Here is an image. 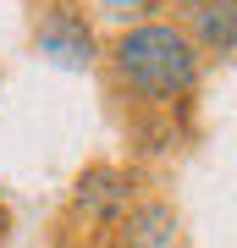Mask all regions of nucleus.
Wrapping results in <instances>:
<instances>
[{"label": "nucleus", "instance_id": "1", "mask_svg": "<svg viewBox=\"0 0 237 248\" xmlns=\"http://www.w3.org/2000/svg\"><path fill=\"white\" fill-rule=\"evenodd\" d=\"M111 61H116V78H122L138 99H149V105H166V99L188 94L193 78H199L193 39H188L182 28H171V22H138V28H127V33L116 39Z\"/></svg>", "mask_w": 237, "mask_h": 248}, {"label": "nucleus", "instance_id": "2", "mask_svg": "<svg viewBox=\"0 0 237 248\" xmlns=\"http://www.w3.org/2000/svg\"><path fill=\"white\" fill-rule=\"evenodd\" d=\"M39 50L50 55L55 66H88L94 61V28H88L78 11L55 6L50 17L39 22Z\"/></svg>", "mask_w": 237, "mask_h": 248}, {"label": "nucleus", "instance_id": "3", "mask_svg": "<svg viewBox=\"0 0 237 248\" xmlns=\"http://www.w3.org/2000/svg\"><path fill=\"white\" fill-rule=\"evenodd\" d=\"M127 204H132V177L127 171H111V166H94V171H83V182H78V210L88 215V221H122L127 215Z\"/></svg>", "mask_w": 237, "mask_h": 248}, {"label": "nucleus", "instance_id": "4", "mask_svg": "<svg viewBox=\"0 0 237 248\" xmlns=\"http://www.w3.org/2000/svg\"><path fill=\"white\" fill-rule=\"evenodd\" d=\"M188 39H199L204 50H237V0H204Z\"/></svg>", "mask_w": 237, "mask_h": 248}, {"label": "nucleus", "instance_id": "5", "mask_svg": "<svg viewBox=\"0 0 237 248\" xmlns=\"http://www.w3.org/2000/svg\"><path fill=\"white\" fill-rule=\"evenodd\" d=\"M176 237V215L166 204H143V210L127 215V243L132 248H166Z\"/></svg>", "mask_w": 237, "mask_h": 248}, {"label": "nucleus", "instance_id": "6", "mask_svg": "<svg viewBox=\"0 0 237 248\" xmlns=\"http://www.w3.org/2000/svg\"><path fill=\"white\" fill-rule=\"evenodd\" d=\"M149 0H105V11H143Z\"/></svg>", "mask_w": 237, "mask_h": 248}, {"label": "nucleus", "instance_id": "7", "mask_svg": "<svg viewBox=\"0 0 237 248\" xmlns=\"http://www.w3.org/2000/svg\"><path fill=\"white\" fill-rule=\"evenodd\" d=\"M171 6H204V0H171Z\"/></svg>", "mask_w": 237, "mask_h": 248}]
</instances>
